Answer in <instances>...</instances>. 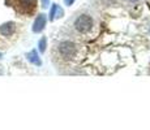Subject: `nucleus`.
I'll return each mask as SVG.
<instances>
[{
	"label": "nucleus",
	"mask_w": 150,
	"mask_h": 130,
	"mask_svg": "<svg viewBox=\"0 0 150 130\" xmlns=\"http://www.w3.org/2000/svg\"><path fill=\"white\" fill-rule=\"evenodd\" d=\"M57 52H59L60 57L64 60H72L77 55V46L72 40H62L57 44Z\"/></svg>",
	"instance_id": "obj_1"
},
{
	"label": "nucleus",
	"mask_w": 150,
	"mask_h": 130,
	"mask_svg": "<svg viewBox=\"0 0 150 130\" xmlns=\"http://www.w3.org/2000/svg\"><path fill=\"white\" fill-rule=\"evenodd\" d=\"M93 25H94V21L91 18V16L89 14H80L73 22V26L76 29V31L81 34H85V33H89V31L93 29Z\"/></svg>",
	"instance_id": "obj_2"
},
{
	"label": "nucleus",
	"mask_w": 150,
	"mask_h": 130,
	"mask_svg": "<svg viewBox=\"0 0 150 130\" xmlns=\"http://www.w3.org/2000/svg\"><path fill=\"white\" fill-rule=\"evenodd\" d=\"M12 4L16 7V9L20 13L30 14L35 11L37 8V0H13Z\"/></svg>",
	"instance_id": "obj_3"
},
{
	"label": "nucleus",
	"mask_w": 150,
	"mask_h": 130,
	"mask_svg": "<svg viewBox=\"0 0 150 130\" xmlns=\"http://www.w3.org/2000/svg\"><path fill=\"white\" fill-rule=\"evenodd\" d=\"M46 25H47V16H46L45 13H39L38 16L35 17V20H34L31 30H33V33H35V34L42 33V31L45 30Z\"/></svg>",
	"instance_id": "obj_4"
},
{
	"label": "nucleus",
	"mask_w": 150,
	"mask_h": 130,
	"mask_svg": "<svg viewBox=\"0 0 150 130\" xmlns=\"http://www.w3.org/2000/svg\"><path fill=\"white\" fill-rule=\"evenodd\" d=\"M16 31V24L13 21H7L4 24L0 25V34L3 37H12Z\"/></svg>",
	"instance_id": "obj_5"
},
{
	"label": "nucleus",
	"mask_w": 150,
	"mask_h": 130,
	"mask_svg": "<svg viewBox=\"0 0 150 130\" xmlns=\"http://www.w3.org/2000/svg\"><path fill=\"white\" fill-rule=\"evenodd\" d=\"M25 56H26V60L30 63V64H33L35 66H42V59H41V56L38 55V51L37 50L29 51Z\"/></svg>",
	"instance_id": "obj_6"
},
{
	"label": "nucleus",
	"mask_w": 150,
	"mask_h": 130,
	"mask_svg": "<svg viewBox=\"0 0 150 130\" xmlns=\"http://www.w3.org/2000/svg\"><path fill=\"white\" fill-rule=\"evenodd\" d=\"M63 16H64V11H63V8H60L57 4L51 5L50 14H48V20H50V21H54V20H56V18H62Z\"/></svg>",
	"instance_id": "obj_7"
},
{
	"label": "nucleus",
	"mask_w": 150,
	"mask_h": 130,
	"mask_svg": "<svg viewBox=\"0 0 150 130\" xmlns=\"http://www.w3.org/2000/svg\"><path fill=\"white\" fill-rule=\"evenodd\" d=\"M38 50L41 53H45L46 50H47V38L46 37H42L38 42Z\"/></svg>",
	"instance_id": "obj_8"
},
{
	"label": "nucleus",
	"mask_w": 150,
	"mask_h": 130,
	"mask_svg": "<svg viewBox=\"0 0 150 130\" xmlns=\"http://www.w3.org/2000/svg\"><path fill=\"white\" fill-rule=\"evenodd\" d=\"M42 7L43 8H48V4H50V0H41Z\"/></svg>",
	"instance_id": "obj_9"
},
{
	"label": "nucleus",
	"mask_w": 150,
	"mask_h": 130,
	"mask_svg": "<svg viewBox=\"0 0 150 130\" xmlns=\"http://www.w3.org/2000/svg\"><path fill=\"white\" fill-rule=\"evenodd\" d=\"M64 3H65V5H68V7H71V5L74 3V0H64Z\"/></svg>",
	"instance_id": "obj_10"
},
{
	"label": "nucleus",
	"mask_w": 150,
	"mask_h": 130,
	"mask_svg": "<svg viewBox=\"0 0 150 130\" xmlns=\"http://www.w3.org/2000/svg\"><path fill=\"white\" fill-rule=\"evenodd\" d=\"M106 3H108V4L111 3V4H112V3H115V0H106Z\"/></svg>",
	"instance_id": "obj_11"
},
{
	"label": "nucleus",
	"mask_w": 150,
	"mask_h": 130,
	"mask_svg": "<svg viewBox=\"0 0 150 130\" xmlns=\"http://www.w3.org/2000/svg\"><path fill=\"white\" fill-rule=\"evenodd\" d=\"M129 3H136V1H138V0H128Z\"/></svg>",
	"instance_id": "obj_12"
},
{
	"label": "nucleus",
	"mask_w": 150,
	"mask_h": 130,
	"mask_svg": "<svg viewBox=\"0 0 150 130\" xmlns=\"http://www.w3.org/2000/svg\"><path fill=\"white\" fill-rule=\"evenodd\" d=\"M0 59H3V53H1V52H0Z\"/></svg>",
	"instance_id": "obj_13"
},
{
	"label": "nucleus",
	"mask_w": 150,
	"mask_h": 130,
	"mask_svg": "<svg viewBox=\"0 0 150 130\" xmlns=\"http://www.w3.org/2000/svg\"><path fill=\"white\" fill-rule=\"evenodd\" d=\"M0 74H3V70H1V69H0Z\"/></svg>",
	"instance_id": "obj_14"
},
{
	"label": "nucleus",
	"mask_w": 150,
	"mask_h": 130,
	"mask_svg": "<svg viewBox=\"0 0 150 130\" xmlns=\"http://www.w3.org/2000/svg\"><path fill=\"white\" fill-rule=\"evenodd\" d=\"M149 33H150V29H149Z\"/></svg>",
	"instance_id": "obj_15"
}]
</instances>
